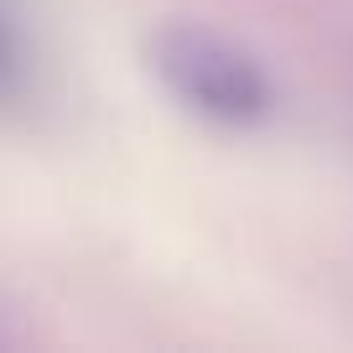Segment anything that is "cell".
Masks as SVG:
<instances>
[{
  "instance_id": "6da1fadb",
  "label": "cell",
  "mask_w": 353,
  "mask_h": 353,
  "mask_svg": "<svg viewBox=\"0 0 353 353\" xmlns=\"http://www.w3.org/2000/svg\"><path fill=\"white\" fill-rule=\"evenodd\" d=\"M145 63L161 88L192 114L219 125H260L276 110V88L265 63L234 37L203 21H166L145 37Z\"/></svg>"
},
{
  "instance_id": "7a4b0ae2",
  "label": "cell",
  "mask_w": 353,
  "mask_h": 353,
  "mask_svg": "<svg viewBox=\"0 0 353 353\" xmlns=\"http://www.w3.org/2000/svg\"><path fill=\"white\" fill-rule=\"evenodd\" d=\"M6 63H11V57H6V32H0V73H6Z\"/></svg>"
}]
</instances>
